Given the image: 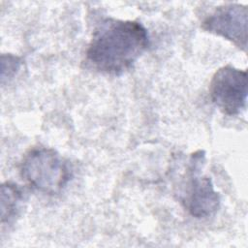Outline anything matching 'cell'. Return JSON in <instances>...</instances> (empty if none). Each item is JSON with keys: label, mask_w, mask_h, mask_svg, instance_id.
Listing matches in <instances>:
<instances>
[{"label": "cell", "mask_w": 248, "mask_h": 248, "mask_svg": "<svg viewBox=\"0 0 248 248\" xmlns=\"http://www.w3.org/2000/svg\"><path fill=\"white\" fill-rule=\"evenodd\" d=\"M148 46L149 36L140 22L106 18L93 33L86 60L101 73L119 76L130 70Z\"/></svg>", "instance_id": "6da1fadb"}, {"label": "cell", "mask_w": 248, "mask_h": 248, "mask_svg": "<svg viewBox=\"0 0 248 248\" xmlns=\"http://www.w3.org/2000/svg\"><path fill=\"white\" fill-rule=\"evenodd\" d=\"M19 171L21 177L35 190L46 195H56L72 177L69 163L54 149L38 146L23 156Z\"/></svg>", "instance_id": "7a4b0ae2"}, {"label": "cell", "mask_w": 248, "mask_h": 248, "mask_svg": "<svg viewBox=\"0 0 248 248\" xmlns=\"http://www.w3.org/2000/svg\"><path fill=\"white\" fill-rule=\"evenodd\" d=\"M204 160V151L198 150L191 154L187 169V186L180 198L185 209L196 218H206L215 214L221 202L211 178L202 173Z\"/></svg>", "instance_id": "3957f363"}, {"label": "cell", "mask_w": 248, "mask_h": 248, "mask_svg": "<svg viewBox=\"0 0 248 248\" xmlns=\"http://www.w3.org/2000/svg\"><path fill=\"white\" fill-rule=\"evenodd\" d=\"M213 104L226 115L239 114L246 108L247 73L232 65L219 68L209 83Z\"/></svg>", "instance_id": "277c9868"}, {"label": "cell", "mask_w": 248, "mask_h": 248, "mask_svg": "<svg viewBox=\"0 0 248 248\" xmlns=\"http://www.w3.org/2000/svg\"><path fill=\"white\" fill-rule=\"evenodd\" d=\"M247 6L228 3L216 7L202 22L206 32L223 37L242 50L247 48Z\"/></svg>", "instance_id": "5b68a950"}, {"label": "cell", "mask_w": 248, "mask_h": 248, "mask_svg": "<svg viewBox=\"0 0 248 248\" xmlns=\"http://www.w3.org/2000/svg\"><path fill=\"white\" fill-rule=\"evenodd\" d=\"M23 202V193L13 182H5L1 186V224H10L17 217Z\"/></svg>", "instance_id": "8992f818"}, {"label": "cell", "mask_w": 248, "mask_h": 248, "mask_svg": "<svg viewBox=\"0 0 248 248\" xmlns=\"http://www.w3.org/2000/svg\"><path fill=\"white\" fill-rule=\"evenodd\" d=\"M22 66L20 57L7 53L1 56V83L4 85L6 82L12 80L18 73Z\"/></svg>", "instance_id": "52a82bcc"}]
</instances>
